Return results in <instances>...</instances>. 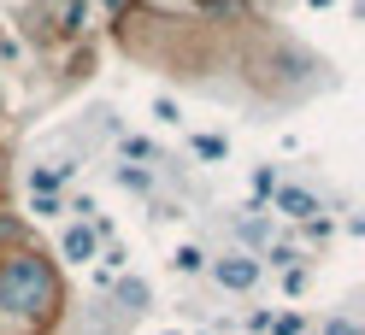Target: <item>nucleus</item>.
<instances>
[{
    "mask_svg": "<svg viewBox=\"0 0 365 335\" xmlns=\"http://www.w3.org/2000/svg\"><path fill=\"white\" fill-rule=\"evenodd\" d=\"M0 306H6L18 324L48 318V312L59 306V282H53V271H48V259H36V253L0 259Z\"/></svg>",
    "mask_w": 365,
    "mask_h": 335,
    "instance_id": "f257e3e1",
    "label": "nucleus"
},
{
    "mask_svg": "<svg viewBox=\"0 0 365 335\" xmlns=\"http://www.w3.org/2000/svg\"><path fill=\"white\" fill-rule=\"evenodd\" d=\"M0 176H6V159H0Z\"/></svg>",
    "mask_w": 365,
    "mask_h": 335,
    "instance_id": "0eeeda50",
    "label": "nucleus"
},
{
    "mask_svg": "<svg viewBox=\"0 0 365 335\" xmlns=\"http://www.w3.org/2000/svg\"><path fill=\"white\" fill-rule=\"evenodd\" d=\"M277 206H283L289 218H318V200H312L307 188H283V194H277Z\"/></svg>",
    "mask_w": 365,
    "mask_h": 335,
    "instance_id": "20e7f679",
    "label": "nucleus"
},
{
    "mask_svg": "<svg viewBox=\"0 0 365 335\" xmlns=\"http://www.w3.org/2000/svg\"><path fill=\"white\" fill-rule=\"evenodd\" d=\"M218 282H224V288H254V282H259V265H254V259H224V265H218Z\"/></svg>",
    "mask_w": 365,
    "mask_h": 335,
    "instance_id": "f03ea898",
    "label": "nucleus"
},
{
    "mask_svg": "<svg viewBox=\"0 0 365 335\" xmlns=\"http://www.w3.org/2000/svg\"><path fill=\"white\" fill-rule=\"evenodd\" d=\"M112 6H124V0H112Z\"/></svg>",
    "mask_w": 365,
    "mask_h": 335,
    "instance_id": "6e6552de",
    "label": "nucleus"
},
{
    "mask_svg": "<svg viewBox=\"0 0 365 335\" xmlns=\"http://www.w3.org/2000/svg\"><path fill=\"white\" fill-rule=\"evenodd\" d=\"M195 147H200V159H224V142H218V136H200Z\"/></svg>",
    "mask_w": 365,
    "mask_h": 335,
    "instance_id": "39448f33",
    "label": "nucleus"
},
{
    "mask_svg": "<svg viewBox=\"0 0 365 335\" xmlns=\"http://www.w3.org/2000/svg\"><path fill=\"white\" fill-rule=\"evenodd\" d=\"M330 335H359V329H348V324H330Z\"/></svg>",
    "mask_w": 365,
    "mask_h": 335,
    "instance_id": "423d86ee",
    "label": "nucleus"
},
{
    "mask_svg": "<svg viewBox=\"0 0 365 335\" xmlns=\"http://www.w3.org/2000/svg\"><path fill=\"white\" fill-rule=\"evenodd\" d=\"M65 259H95V230H88V223H71V230H65Z\"/></svg>",
    "mask_w": 365,
    "mask_h": 335,
    "instance_id": "7ed1b4c3",
    "label": "nucleus"
}]
</instances>
